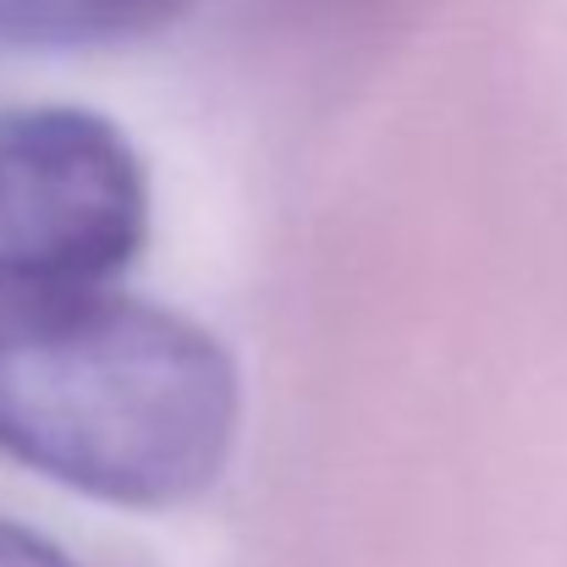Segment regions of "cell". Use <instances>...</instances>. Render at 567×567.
<instances>
[{
  "mask_svg": "<svg viewBox=\"0 0 567 567\" xmlns=\"http://www.w3.org/2000/svg\"><path fill=\"white\" fill-rule=\"evenodd\" d=\"M0 567H78L61 546H50L44 535L22 529V524H0Z\"/></svg>",
  "mask_w": 567,
  "mask_h": 567,
  "instance_id": "277c9868",
  "label": "cell"
},
{
  "mask_svg": "<svg viewBox=\"0 0 567 567\" xmlns=\"http://www.w3.org/2000/svg\"><path fill=\"white\" fill-rule=\"evenodd\" d=\"M144 226V166L105 116L0 111V292L111 281L138 254Z\"/></svg>",
  "mask_w": 567,
  "mask_h": 567,
  "instance_id": "7a4b0ae2",
  "label": "cell"
},
{
  "mask_svg": "<svg viewBox=\"0 0 567 567\" xmlns=\"http://www.w3.org/2000/svg\"><path fill=\"white\" fill-rule=\"evenodd\" d=\"M237 370L188 315L111 281L0 292V446L111 507H183L237 446Z\"/></svg>",
  "mask_w": 567,
  "mask_h": 567,
  "instance_id": "6da1fadb",
  "label": "cell"
},
{
  "mask_svg": "<svg viewBox=\"0 0 567 567\" xmlns=\"http://www.w3.org/2000/svg\"><path fill=\"white\" fill-rule=\"evenodd\" d=\"M193 0H0V44L22 50H83L138 39Z\"/></svg>",
  "mask_w": 567,
  "mask_h": 567,
  "instance_id": "3957f363",
  "label": "cell"
}]
</instances>
